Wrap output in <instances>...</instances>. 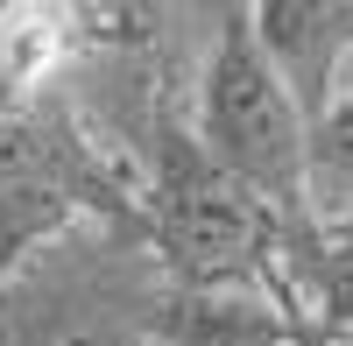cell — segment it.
I'll use <instances>...</instances> for the list:
<instances>
[{
    "label": "cell",
    "mask_w": 353,
    "mask_h": 346,
    "mask_svg": "<svg viewBox=\"0 0 353 346\" xmlns=\"http://www.w3.org/2000/svg\"><path fill=\"white\" fill-rule=\"evenodd\" d=\"M311 212L332 219V212H353V78L339 106L311 128Z\"/></svg>",
    "instance_id": "ba28073f"
},
{
    "label": "cell",
    "mask_w": 353,
    "mask_h": 346,
    "mask_svg": "<svg viewBox=\"0 0 353 346\" xmlns=\"http://www.w3.org/2000/svg\"><path fill=\"white\" fill-rule=\"evenodd\" d=\"M78 226H141V177L92 134L71 85L0 106V283Z\"/></svg>",
    "instance_id": "7a4b0ae2"
},
{
    "label": "cell",
    "mask_w": 353,
    "mask_h": 346,
    "mask_svg": "<svg viewBox=\"0 0 353 346\" xmlns=\"http://www.w3.org/2000/svg\"><path fill=\"white\" fill-rule=\"evenodd\" d=\"M191 134L205 141L226 177H241L254 198H269L290 234H304L311 212V121L297 92L254 43L248 8H226L212 43L191 71Z\"/></svg>",
    "instance_id": "277c9868"
},
{
    "label": "cell",
    "mask_w": 353,
    "mask_h": 346,
    "mask_svg": "<svg viewBox=\"0 0 353 346\" xmlns=\"http://www.w3.org/2000/svg\"><path fill=\"white\" fill-rule=\"evenodd\" d=\"M163 290L141 226H78L0 283V346H156Z\"/></svg>",
    "instance_id": "3957f363"
},
{
    "label": "cell",
    "mask_w": 353,
    "mask_h": 346,
    "mask_svg": "<svg viewBox=\"0 0 353 346\" xmlns=\"http://www.w3.org/2000/svg\"><path fill=\"white\" fill-rule=\"evenodd\" d=\"M283 276H290V297L311 311V325L353 339V212L311 219L304 234H290Z\"/></svg>",
    "instance_id": "52a82bcc"
},
{
    "label": "cell",
    "mask_w": 353,
    "mask_h": 346,
    "mask_svg": "<svg viewBox=\"0 0 353 346\" xmlns=\"http://www.w3.org/2000/svg\"><path fill=\"white\" fill-rule=\"evenodd\" d=\"M261 57L276 64V78L297 92L304 121L318 128L346 92L353 64V0H254L248 8Z\"/></svg>",
    "instance_id": "5b68a950"
},
{
    "label": "cell",
    "mask_w": 353,
    "mask_h": 346,
    "mask_svg": "<svg viewBox=\"0 0 353 346\" xmlns=\"http://www.w3.org/2000/svg\"><path fill=\"white\" fill-rule=\"evenodd\" d=\"M297 346H353V339H332L325 325H311V311H304V325H297Z\"/></svg>",
    "instance_id": "9c48e42d"
},
{
    "label": "cell",
    "mask_w": 353,
    "mask_h": 346,
    "mask_svg": "<svg viewBox=\"0 0 353 346\" xmlns=\"http://www.w3.org/2000/svg\"><path fill=\"white\" fill-rule=\"evenodd\" d=\"M304 304L290 290H184L170 283L156 346H297Z\"/></svg>",
    "instance_id": "8992f818"
},
{
    "label": "cell",
    "mask_w": 353,
    "mask_h": 346,
    "mask_svg": "<svg viewBox=\"0 0 353 346\" xmlns=\"http://www.w3.org/2000/svg\"><path fill=\"white\" fill-rule=\"evenodd\" d=\"M121 156L141 177V234L170 283H184V290H290L283 212L205 156L184 99L149 113Z\"/></svg>",
    "instance_id": "6da1fadb"
}]
</instances>
